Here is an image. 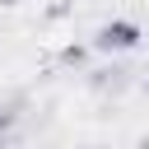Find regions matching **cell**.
Listing matches in <instances>:
<instances>
[{"label":"cell","mask_w":149,"mask_h":149,"mask_svg":"<svg viewBox=\"0 0 149 149\" xmlns=\"http://www.w3.org/2000/svg\"><path fill=\"white\" fill-rule=\"evenodd\" d=\"M135 42H140V28H135V23H126V19L102 23V28H98V37H93V47H98V51H130Z\"/></svg>","instance_id":"cell-1"}]
</instances>
